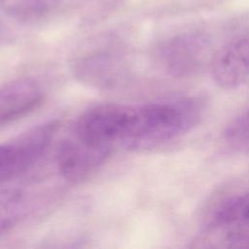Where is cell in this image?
Listing matches in <instances>:
<instances>
[{
	"instance_id": "2",
	"label": "cell",
	"mask_w": 249,
	"mask_h": 249,
	"mask_svg": "<svg viewBox=\"0 0 249 249\" xmlns=\"http://www.w3.org/2000/svg\"><path fill=\"white\" fill-rule=\"evenodd\" d=\"M58 128L57 121H49L0 143V186L33 166L45 154Z\"/></svg>"
},
{
	"instance_id": "5",
	"label": "cell",
	"mask_w": 249,
	"mask_h": 249,
	"mask_svg": "<svg viewBox=\"0 0 249 249\" xmlns=\"http://www.w3.org/2000/svg\"><path fill=\"white\" fill-rule=\"evenodd\" d=\"M207 40L196 32L177 35L160 49L162 67L176 77L189 76L200 69L207 57Z\"/></svg>"
},
{
	"instance_id": "6",
	"label": "cell",
	"mask_w": 249,
	"mask_h": 249,
	"mask_svg": "<svg viewBox=\"0 0 249 249\" xmlns=\"http://www.w3.org/2000/svg\"><path fill=\"white\" fill-rule=\"evenodd\" d=\"M110 157L70 134L56 150V165L60 175L70 182H81L93 174Z\"/></svg>"
},
{
	"instance_id": "7",
	"label": "cell",
	"mask_w": 249,
	"mask_h": 249,
	"mask_svg": "<svg viewBox=\"0 0 249 249\" xmlns=\"http://www.w3.org/2000/svg\"><path fill=\"white\" fill-rule=\"evenodd\" d=\"M44 99L40 84L31 78H16L0 85V128L28 115Z\"/></svg>"
},
{
	"instance_id": "11",
	"label": "cell",
	"mask_w": 249,
	"mask_h": 249,
	"mask_svg": "<svg viewBox=\"0 0 249 249\" xmlns=\"http://www.w3.org/2000/svg\"><path fill=\"white\" fill-rule=\"evenodd\" d=\"M223 137L230 147L237 151L249 152V108L228 124Z\"/></svg>"
},
{
	"instance_id": "1",
	"label": "cell",
	"mask_w": 249,
	"mask_h": 249,
	"mask_svg": "<svg viewBox=\"0 0 249 249\" xmlns=\"http://www.w3.org/2000/svg\"><path fill=\"white\" fill-rule=\"evenodd\" d=\"M195 98L127 104L116 102L112 142L117 151L139 152L160 146L189 131L200 118Z\"/></svg>"
},
{
	"instance_id": "10",
	"label": "cell",
	"mask_w": 249,
	"mask_h": 249,
	"mask_svg": "<svg viewBox=\"0 0 249 249\" xmlns=\"http://www.w3.org/2000/svg\"><path fill=\"white\" fill-rule=\"evenodd\" d=\"M57 0H0V8L19 20H35L45 17Z\"/></svg>"
},
{
	"instance_id": "3",
	"label": "cell",
	"mask_w": 249,
	"mask_h": 249,
	"mask_svg": "<svg viewBox=\"0 0 249 249\" xmlns=\"http://www.w3.org/2000/svg\"><path fill=\"white\" fill-rule=\"evenodd\" d=\"M198 242L203 247L249 245V191L231 197L215 211Z\"/></svg>"
},
{
	"instance_id": "8",
	"label": "cell",
	"mask_w": 249,
	"mask_h": 249,
	"mask_svg": "<svg viewBox=\"0 0 249 249\" xmlns=\"http://www.w3.org/2000/svg\"><path fill=\"white\" fill-rule=\"evenodd\" d=\"M26 209V198L21 191L9 190L0 194V236L20 222Z\"/></svg>"
},
{
	"instance_id": "9",
	"label": "cell",
	"mask_w": 249,
	"mask_h": 249,
	"mask_svg": "<svg viewBox=\"0 0 249 249\" xmlns=\"http://www.w3.org/2000/svg\"><path fill=\"white\" fill-rule=\"evenodd\" d=\"M105 56L88 58L77 67L78 76L88 84L98 87L113 86L117 80V69Z\"/></svg>"
},
{
	"instance_id": "4",
	"label": "cell",
	"mask_w": 249,
	"mask_h": 249,
	"mask_svg": "<svg viewBox=\"0 0 249 249\" xmlns=\"http://www.w3.org/2000/svg\"><path fill=\"white\" fill-rule=\"evenodd\" d=\"M210 70L215 83L224 89H249V34L236 37L213 54Z\"/></svg>"
}]
</instances>
